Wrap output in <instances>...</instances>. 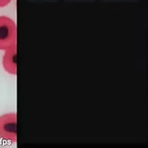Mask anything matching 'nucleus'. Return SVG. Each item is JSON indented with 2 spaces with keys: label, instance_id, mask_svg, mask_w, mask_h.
<instances>
[{
  "label": "nucleus",
  "instance_id": "1",
  "mask_svg": "<svg viewBox=\"0 0 148 148\" xmlns=\"http://www.w3.org/2000/svg\"><path fill=\"white\" fill-rule=\"evenodd\" d=\"M17 27L9 17L0 16V50L5 51L17 45Z\"/></svg>",
  "mask_w": 148,
  "mask_h": 148
},
{
  "label": "nucleus",
  "instance_id": "2",
  "mask_svg": "<svg viewBox=\"0 0 148 148\" xmlns=\"http://www.w3.org/2000/svg\"><path fill=\"white\" fill-rule=\"evenodd\" d=\"M17 120L16 112H8L0 116V139L12 143H17Z\"/></svg>",
  "mask_w": 148,
  "mask_h": 148
},
{
  "label": "nucleus",
  "instance_id": "3",
  "mask_svg": "<svg viewBox=\"0 0 148 148\" xmlns=\"http://www.w3.org/2000/svg\"><path fill=\"white\" fill-rule=\"evenodd\" d=\"M2 60L4 71L10 75H17V45L5 50Z\"/></svg>",
  "mask_w": 148,
  "mask_h": 148
},
{
  "label": "nucleus",
  "instance_id": "4",
  "mask_svg": "<svg viewBox=\"0 0 148 148\" xmlns=\"http://www.w3.org/2000/svg\"><path fill=\"white\" fill-rule=\"evenodd\" d=\"M12 0H0V8L7 6Z\"/></svg>",
  "mask_w": 148,
  "mask_h": 148
}]
</instances>
